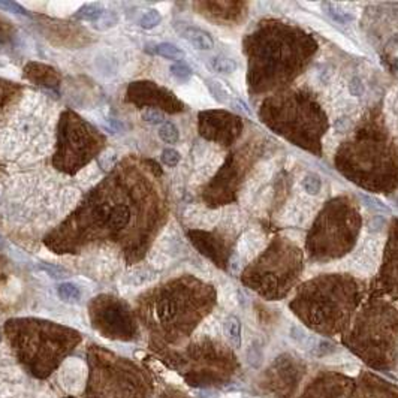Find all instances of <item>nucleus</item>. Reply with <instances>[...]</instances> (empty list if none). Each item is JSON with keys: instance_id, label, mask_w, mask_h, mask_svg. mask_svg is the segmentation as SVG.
Wrapping results in <instances>:
<instances>
[{"instance_id": "9d476101", "label": "nucleus", "mask_w": 398, "mask_h": 398, "mask_svg": "<svg viewBox=\"0 0 398 398\" xmlns=\"http://www.w3.org/2000/svg\"><path fill=\"white\" fill-rule=\"evenodd\" d=\"M207 84H208V88H210V91H211V95L214 96L216 101H219L222 104L229 101V91L223 87V84L220 81L208 80Z\"/></svg>"}, {"instance_id": "ddd939ff", "label": "nucleus", "mask_w": 398, "mask_h": 398, "mask_svg": "<svg viewBox=\"0 0 398 398\" xmlns=\"http://www.w3.org/2000/svg\"><path fill=\"white\" fill-rule=\"evenodd\" d=\"M328 11H325V12H328V15L332 18V20H335V21H339V23H347L349 20H352V17L349 15V14H346L345 11H342V9H339L334 3H325L323 5Z\"/></svg>"}, {"instance_id": "6ab92c4d", "label": "nucleus", "mask_w": 398, "mask_h": 398, "mask_svg": "<svg viewBox=\"0 0 398 398\" xmlns=\"http://www.w3.org/2000/svg\"><path fill=\"white\" fill-rule=\"evenodd\" d=\"M0 8L5 9V11H9L12 14H24V15H27L26 9L23 6H20L17 2H0Z\"/></svg>"}, {"instance_id": "6e6552de", "label": "nucleus", "mask_w": 398, "mask_h": 398, "mask_svg": "<svg viewBox=\"0 0 398 398\" xmlns=\"http://www.w3.org/2000/svg\"><path fill=\"white\" fill-rule=\"evenodd\" d=\"M57 293L65 302H78L81 298L80 289L74 283H60L57 286Z\"/></svg>"}, {"instance_id": "aec40b11", "label": "nucleus", "mask_w": 398, "mask_h": 398, "mask_svg": "<svg viewBox=\"0 0 398 398\" xmlns=\"http://www.w3.org/2000/svg\"><path fill=\"white\" fill-rule=\"evenodd\" d=\"M41 269H42V271H45V272H47L50 277H53V279H62V277L68 275V274H66V271H65L63 268H60V266L41 265Z\"/></svg>"}, {"instance_id": "9b49d317", "label": "nucleus", "mask_w": 398, "mask_h": 398, "mask_svg": "<svg viewBox=\"0 0 398 398\" xmlns=\"http://www.w3.org/2000/svg\"><path fill=\"white\" fill-rule=\"evenodd\" d=\"M160 21H162V15H160L159 11L158 9H150L139 20V26L142 27V28H145V30H151L156 26H159Z\"/></svg>"}, {"instance_id": "20e7f679", "label": "nucleus", "mask_w": 398, "mask_h": 398, "mask_svg": "<svg viewBox=\"0 0 398 398\" xmlns=\"http://www.w3.org/2000/svg\"><path fill=\"white\" fill-rule=\"evenodd\" d=\"M225 334L229 340V343L238 349L241 346V323L235 316H229L225 320Z\"/></svg>"}, {"instance_id": "423d86ee", "label": "nucleus", "mask_w": 398, "mask_h": 398, "mask_svg": "<svg viewBox=\"0 0 398 398\" xmlns=\"http://www.w3.org/2000/svg\"><path fill=\"white\" fill-rule=\"evenodd\" d=\"M105 14V11H104V8H101L99 5H84L81 9H78L77 12H75V18H78V20H82V21H93V23H96V21H99L101 20V17Z\"/></svg>"}, {"instance_id": "f8f14e48", "label": "nucleus", "mask_w": 398, "mask_h": 398, "mask_svg": "<svg viewBox=\"0 0 398 398\" xmlns=\"http://www.w3.org/2000/svg\"><path fill=\"white\" fill-rule=\"evenodd\" d=\"M302 187L309 195H318L322 189V181L316 174H307L302 180Z\"/></svg>"}, {"instance_id": "f3484780", "label": "nucleus", "mask_w": 398, "mask_h": 398, "mask_svg": "<svg viewBox=\"0 0 398 398\" xmlns=\"http://www.w3.org/2000/svg\"><path fill=\"white\" fill-rule=\"evenodd\" d=\"M142 120L150 123V125H159V123H162L165 120V117H163V114L160 111L155 109V108H150V109L142 112Z\"/></svg>"}, {"instance_id": "1a4fd4ad", "label": "nucleus", "mask_w": 398, "mask_h": 398, "mask_svg": "<svg viewBox=\"0 0 398 398\" xmlns=\"http://www.w3.org/2000/svg\"><path fill=\"white\" fill-rule=\"evenodd\" d=\"M159 136L160 139H162L163 142H166V144H177L178 139H180V132H178V129H177L175 125L166 121V123H163V125L160 126Z\"/></svg>"}, {"instance_id": "5701e85b", "label": "nucleus", "mask_w": 398, "mask_h": 398, "mask_svg": "<svg viewBox=\"0 0 398 398\" xmlns=\"http://www.w3.org/2000/svg\"><path fill=\"white\" fill-rule=\"evenodd\" d=\"M165 379H166L168 382H174V383H183L181 377H180V376H177L175 373H166V374H165Z\"/></svg>"}, {"instance_id": "7ed1b4c3", "label": "nucleus", "mask_w": 398, "mask_h": 398, "mask_svg": "<svg viewBox=\"0 0 398 398\" xmlns=\"http://www.w3.org/2000/svg\"><path fill=\"white\" fill-rule=\"evenodd\" d=\"M237 62L232 60V58H228V57H211L208 60V68L211 69L212 72H217V74H232L237 71Z\"/></svg>"}, {"instance_id": "4be33fe9", "label": "nucleus", "mask_w": 398, "mask_h": 398, "mask_svg": "<svg viewBox=\"0 0 398 398\" xmlns=\"http://www.w3.org/2000/svg\"><path fill=\"white\" fill-rule=\"evenodd\" d=\"M349 90L353 96H361L364 93V84L361 82L359 78H353L350 81V85H349Z\"/></svg>"}, {"instance_id": "4468645a", "label": "nucleus", "mask_w": 398, "mask_h": 398, "mask_svg": "<svg viewBox=\"0 0 398 398\" xmlns=\"http://www.w3.org/2000/svg\"><path fill=\"white\" fill-rule=\"evenodd\" d=\"M171 74H172L175 78H178V80L186 81L192 77V69L187 66L186 63L178 62V63H175V65L171 66Z\"/></svg>"}, {"instance_id": "f257e3e1", "label": "nucleus", "mask_w": 398, "mask_h": 398, "mask_svg": "<svg viewBox=\"0 0 398 398\" xmlns=\"http://www.w3.org/2000/svg\"><path fill=\"white\" fill-rule=\"evenodd\" d=\"M183 36L196 50L208 51L214 47V41L210 36V33H207L205 30H202L199 27H186L183 30Z\"/></svg>"}, {"instance_id": "dca6fc26", "label": "nucleus", "mask_w": 398, "mask_h": 398, "mask_svg": "<svg viewBox=\"0 0 398 398\" xmlns=\"http://www.w3.org/2000/svg\"><path fill=\"white\" fill-rule=\"evenodd\" d=\"M181 160V156L177 150L174 148H166L162 151V162L166 165V166H177Z\"/></svg>"}, {"instance_id": "412c9836", "label": "nucleus", "mask_w": 398, "mask_h": 398, "mask_svg": "<svg viewBox=\"0 0 398 398\" xmlns=\"http://www.w3.org/2000/svg\"><path fill=\"white\" fill-rule=\"evenodd\" d=\"M115 162H117V155H115L114 151H108V153L102 155V156L99 158V163H101V166H102L104 169L112 168V166L115 165Z\"/></svg>"}, {"instance_id": "f03ea898", "label": "nucleus", "mask_w": 398, "mask_h": 398, "mask_svg": "<svg viewBox=\"0 0 398 398\" xmlns=\"http://www.w3.org/2000/svg\"><path fill=\"white\" fill-rule=\"evenodd\" d=\"M131 220V210L126 205H117L108 214V226L114 231L123 229Z\"/></svg>"}, {"instance_id": "a211bd4d", "label": "nucleus", "mask_w": 398, "mask_h": 398, "mask_svg": "<svg viewBox=\"0 0 398 398\" xmlns=\"http://www.w3.org/2000/svg\"><path fill=\"white\" fill-rule=\"evenodd\" d=\"M247 361L252 367H261L262 364V352L258 346H252L247 352Z\"/></svg>"}, {"instance_id": "0eeeda50", "label": "nucleus", "mask_w": 398, "mask_h": 398, "mask_svg": "<svg viewBox=\"0 0 398 398\" xmlns=\"http://www.w3.org/2000/svg\"><path fill=\"white\" fill-rule=\"evenodd\" d=\"M155 53L160 55V57L171 58V60H181V58H185V55H186L181 48H178L177 45H174V44H171V42L158 44L156 48H155Z\"/></svg>"}, {"instance_id": "b1692460", "label": "nucleus", "mask_w": 398, "mask_h": 398, "mask_svg": "<svg viewBox=\"0 0 398 398\" xmlns=\"http://www.w3.org/2000/svg\"><path fill=\"white\" fill-rule=\"evenodd\" d=\"M394 66H395V69L398 71V58H395V62H394Z\"/></svg>"}, {"instance_id": "39448f33", "label": "nucleus", "mask_w": 398, "mask_h": 398, "mask_svg": "<svg viewBox=\"0 0 398 398\" xmlns=\"http://www.w3.org/2000/svg\"><path fill=\"white\" fill-rule=\"evenodd\" d=\"M177 312H178V307H177V302L171 298H165L162 299L159 304H158V309H156V315H158V319L160 322L166 323V322H171L172 319L177 316Z\"/></svg>"}, {"instance_id": "2eb2a0df", "label": "nucleus", "mask_w": 398, "mask_h": 398, "mask_svg": "<svg viewBox=\"0 0 398 398\" xmlns=\"http://www.w3.org/2000/svg\"><path fill=\"white\" fill-rule=\"evenodd\" d=\"M361 199H362V204L365 205V207H369L370 210L376 212H389V207H386V205H383L380 201H377V199H374L373 196H369V195H361Z\"/></svg>"}, {"instance_id": "393cba45", "label": "nucleus", "mask_w": 398, "mask_h": 398, "mask_svg": "<svg viewBox=\"0 0 398 398\" xmlns=\"http://www.w3.org/2000/svg\"><path fill=\"white\" fill-rule=\"evenodd\" d=\"M0 342H2V332H0Z\"/></svg>"}]
</instances>
